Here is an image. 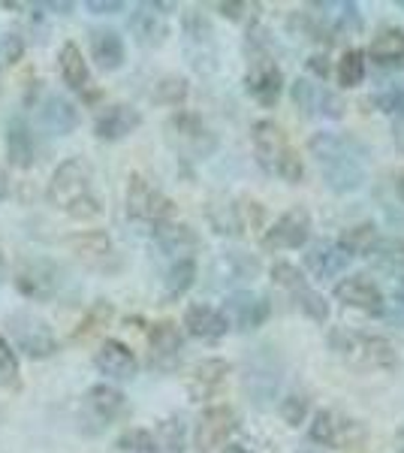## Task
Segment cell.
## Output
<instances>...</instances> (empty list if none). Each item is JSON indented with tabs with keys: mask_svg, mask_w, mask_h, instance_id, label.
Here are the masks:
<instances>
[{
	"mask_svg": "<svg viewBox=\"0 0 404 453\" xmlns=\"http://www.w3.org/2000/svg\"><path fill=\"white\" fill-rule=\"evenodd\" d=\"M308 151L317 160L323 181L335 194H354L365 185V160L362 149L350 136H338L320 130L308 140Z\"/></svg>",
	"mask_w": 404,
	"mask_h": 453,
	"instance_id": "cell-1",
	"label": "cell"
},
{
	"mask_svg": "<svg viewBox=\"0 0 404 453\" xmlns=\"http://www.w3.org/2000/svg\"><path fill=\"white\" fill-rule=\"evenodd\" d=\"M94 185V170L85 157H67L49 181V203L57 211L70 215L72 221H94L103 215L100 196L91 191Z\"/></svg>",
	"mask_w": 404,
	"mask_h": 453,
	"instance_id": "cell-2",
	"label": "cell"
},
{
	"mask_svg": "<svg viewBox=\"0 0 404 453\" xmlns=\"http://www.w3.org/2000/svg\"><path fill=\"white\" fill-rule=\"evenodd\" d=\"M329 348L344 366L359 372H384L399 366V350L384 335H369L347 326L329 330Z\"/></svg>",
	"mask_w": 404,
	"mask_h": 453,
	"instance_id": "cell-3",
	"label": "cell"
},
{
	"mask_svg": "<svg viewBox=\"0 0 404 453\" xmlns=\"http://www.w3.org/2000/svg\"><path fill=\"white\" fill-rule=\"evenodd\" d=\"M166 136L187 160H205L217 151L215 130H211L196 112H185V109H179V112L166 121Z\"/></svg>",
	"mask_w": 404,
	"mask_h": 453,
	"instance_id": "cell-4",
	"label": "cell"
},
{
	"mask_svg": "<svg viewBox=\"0 0 404 453\" xmlns=\"http://www.w3.org/2000/svg\"><path fill=\"white\" fill-rule=\"evenodd\" d=\"M127 218L151 226L175 221V203L164 191H157L145 175L133 173L127 181Z\"/></svg>",
	"mask_w": 404,
	"mask_h": 453,
	"instance_id": "cell-5",
	"label": "cell"
},
{
	"mask_svg": "<svg viewBox=\"0 0 404 453\" xmlns=\"http://www.w3.org/2000/svg\"><path fill=\"white\" fill-rule=\"evenodd\" d=\"M6 330H10L12 342L19 350H25V357L31 360H46V357L57 354V335L51 333V326L36 314L16 311L6 318Z\"/></svg>",
	"mask_w": 404,
	"mask_h": 453,
	"instance_id": "cell-6",
	"label": "cell"
},
{
	"mask_svg": "<svg viewBox=\"0 0 404 453\" xmlns=\"http://www.w3.org/2000/svg\"><path fill=\"white\" fill-rule=\"evenodd\" d=\"M127 411V396L112 384H94L82 399L85 433H103Z\"/></svg>",
	"mask_w": 404,
	"mask_h": 453,
	"instance_id": "cell-7",
	"label": "cell"
},
{
	"mask_svg": "<svg viewBox=\"0 0 404 453\" xmlns=\"http://www.w3.org/2000/svg\"><path fill=\"white\" fill-rule=\"evenodd\" d=\"M16 288L21 296L36 299V303L51 299L61 288V269L49 257H25L16 266Z\"/></svg>",
	"mask_w": 404,
	"mask_h": 453,
	"instance_id": "cell-8",
	"label": "cell"
},
{
	"mask_svg": "<svg viewBox=\"0 0 404 453\" xmlns=\"http://www.w3.org/2000/svg\"><path fill=\"white\" fill-rule=\"evenodd\" d=\"M308 438L320 448H356L362 441V426L356 420L344 418L338 411H317L311 418V426H308Z\"/></svg>",
	"mask_w": 404,
	"mask_h": 453,
	"instance_id": "cell-9",
	"label": "cell"
},
{
	"mask_svg": "<svg viewBox=\"0 0 404 453\" xmlns=\"http://www.w3.org/2000/svg\"><path fill=\"white\" fill-rule=\"evenodd\" d=\"M278 387H281V363L275 360L271 348H260V354L254 360H248L245 369V390L256 405L266 408L271 399L278 396Z\"/></svg>",
	"mask_w": 404,
	"mask_h": 453,
	"instance_id": "cell-10",
	"label": "cell"
},
{
	"mask_svg": "<svg viewBox=\"0 0 404 453\" xmlns=\"http://www.w3.org/2000/svg\"><path fill=\"white\" fill-rule=\"evenodd\" d=\"M67 248L79 263H85L88 269H97V273H115L118 269V254L109 239L106 230H85L67 239Z\"/></svg>",
	"mask_w": 404,
	"mask_h": 453,
	"instance_id": "cell-11",
	"label": "cell"
},
{
	"mask_svg": "<svg viewBox=\"0 0 404 453\" xmlns=\"http://www.w3.org/2000/svg\"><path fill=\"white\" fill-rule=\"evenodd\" d=\"M311 236V215L305 209H286L275 224L263 233V248L266 251H293L302 248Z\"/></svg>",
	"mask_w": 404,
	"mask_h": 453,
	"instance_id": "cell-12",
	"label": "cell"
},
{
	"mask_svg": "<svg viewBox=\"0 0 404 453\" xmlns=\"http://www.w3.org/2000/svg\"><path fill=\"white\" fill-rule=\"evenodd\" d=\"M236 429V411L230 405H209L196 420L194 453H215Z\"/></svg>",
	"mask_w": 404,
	"mask_h": 453,
	"instance_id": "cell-13",
	"label": "cell"
},
{
	"mask_svg": "<svg viewBox=\"0 0 404 453\" xmlns=\"http://www.w3.org/2000/svg\"><path fill=\"white\" fill-rule=\"evenodd\" d=\"M335 299L344 305V309H356L365 314H386V296L384 290L374 284L369 275H347L335 284Z\"/></svg>",
	"mask_w": 404,
	"mask_h": 453,
	"instance_id": "cell-14",
	"label": "cell"
},
{
	"mask_svg": "<svg viewBox=\"0 0 404 453\" xmlns=\"http://www.w3.org/2000/svg\"><path fill=\"white\" fill-rule=\"evenodd\" d=\"M251 142H254L256 164H260L269 175H278V166H281L284 157L293 151V142L286 140L284 127H278V124L269 121V119H263V121L254 124Z\"/></svg>",
	"mask_w": 404,
	"mask_h": 453,
	"instance_id": "cell-15",
	"label": "cell"
},
{
	"mask_svg": "<svg viewBox=\"0 0 404 453\" xmlns=\"http://www.w3.org/2000/svg\"><path fill=\"white\" fill-rule=\"evenodd\" d=\"M224 314L230 326H236L241 333H254L271 318V303L263 294H254V290H236L226 299Z\"/></svg>",
	"mask_w": 404,
	"mask_h": 453,
	"instance_id": "cell-16",
	"label": "cell"
},
{
	"mask_svg": "<svg viewBox=\"0 0 404 453\" xmlns=\"http://www.w3.org/2000/svg\"><path fill=\"white\" fill-rule=\"evenodd\" d=\"M175 10V4H139V10L130 16V31H133L136 42L145 49H157L166 42L169 36V21L166 12Z\"/></svg>",
	"mask_w": 404,
	"mask_h": 453,
	"instance_id": "cell-17",
	"label": "cell"
},
{
	"mask_svg": "<svg viewBox=\"0 0 404 453\" xmlns=\"http://www.w3.org/2000/svg\"><path fill=\"white\" fill-rule=\"evenodd\" d=\"M149 360L160 372L175 369L181 360V333L172 320H157L149 326Z\"/></svg>",
	"mask_w": 404,
	"mask_h": 453,
	"instance_id": "cell-18",
	"label": "cell"
},
{
	"mask_svg": "<svg viewBox=\"0 0 404 453\" xmlns=\"http://www.w3.org/2000/svg\"><path fill=\"white\" fill-rule=\"evenodd\" d=\"M139 124H142L139 109H133L130 104H112L94 119V136L103 142H118L133 134Z\"/></svg>",
	"mask_w": 404,
	"mask_h": 453,
	"instance_id": "cell-19",
	"label": "cell"
},
{
	"mask_svg": "<svg viewBox=\"0 0 404 453\" xmlns=\"http://www.w3.org/2000/svg\"><path fill=\"white\" fill-rule=\"evenodd\" d=\"M226 378H230V363L220 360V357H211V360L196 363L194 372L187 378V393L194 402H209L215 399L220 390H224Z\"/></svg>",
	"mask_w": 404,
	"mask_h": 453,
	"instance_id": "cell-20",
	"label": "cell"
},
{
	"mask_svg": "<svg viewBox=\"0 0 404 453\" xmlns=\"http://www.w3.org/2000/svg\"><path fill=\"white\" fill-rule=\"evenodd\" d=\"M94 366H97L106 378H112V381H130V378L139 372V360L124 342L106 339L97 348V354H94Z\"/></svg>",
	"mask_w": 404,
	"mask_h": 453,
	"instance_id": "cell-21",
	"label": "cell"
},
{
	"mask_svg": "<svg viewBox=\"0 0 404 453\" xmlns=\"http://www.w3.org/2000/svg\"><path fill=\"white\" fill-rule=\"evenodd\" d=\"M185 330L194 335V339L220 342L230 333V320H226V314L215 309V305L194 303V305H187V311H185Z\"/></svg>",
	"mask_w": 404,
	"mask_h": 453,
	"instance_id": "cell-22",
	"label": "cell"
},
{
	"mask_svg": "<svg viewBox=\"0 0 404 453\" xmlns=\"http://www.w3.org/2000/svg\"><path fill=\"white\" fill-rule=\"evenodd\" d=\"M317 10H320V27L326 31L329 40L350 36L362 27L359 6L354 0H326V4H317Z\"/></svg>",
	"mask_w": 404,
	"mask_h": 453,
	"instance_id": "cell-23",
	"label": "cell"
},
{
	"mask_svg": "<svg viewBox=\"0 0 404 453\" xmlns=\"http://www.w3.org/2000/svg\"><path fill=\"white\" fill-rule=\"evenodd\" d=\"M36 119H40L42 130H49V134L55 136H67L72 130L79 127V109L70 104L67 97H61V94H49V97H42L40 109H36Z\"/></svg>",
	"mask_w": 404,
	"mask_h": 453,
	"instance_id": "cell-24",
	"label": "cell"
},
{
	"mask_svg": "<svg viewBox=\"0 0 404 453\" xmlns=\"http://www.w3.org/2000/svg\"><path fill=\"white\" fill-rule=\"evenodd\" d=\"M154 245L164 254H169V257L185 260L200 248V236H196L194 226H187L181 221H166V224L154 226Z\"/></svg>",
	"mask_w": 404,
	"mask_h": 453,
	"instance_id": "cell-25",
	"label": "cell"
},
{
	"mask_svg": "<svg viewBox=\"0 0 404 453\" xmlns=\"http://www.w3.org/2000/svg\"><path fill=\"white\" fill-rule=\"evenodd\" d=\"M57 67H61V79L67 82L72 91L85 94V100H97L100 94L91 91V73H88V61L82 49L76 42H64L61 55H57Z\"/></svg>",
	"mask_w": 404,
	"mask_h": 453,
	"instance_id": "cell-26",
	"label": "cell"
},
{
	"mask_svg": "<svg viewBox=\"0 0 404 453\" xmlns=\"http://www.w3.org/2000/svg\"><path fill=\"white\" fill-rule=\"evenodd\" d=\"M350 260L354 257L338 242H320V245L308 248V254H305V266L314 279H335V275H341L344 269L350 266Z\"/></svg>",
	"mask_w": 404,
	"mask_h": 453,
	"instance_id": "cell-27",
	"label": "cell"
},
{
	"mask_svg": "<svg viewBox=\"0 0 404 453\" xmlns=\"http://www.w3.org/2000/svg\"><path fill=\"white\" fill-rule=\"evenodd\" d=\"M260 260L251 257L245 251H224L215 260V279L220 284H239V281H251L260 275Z\"/></svg>",
	"mask_w": 404,
	"mask_h": 453,
	"instance_id": "cell-28",
	"label": "cell"
},
{
	"mask_svg": "<svg viewBox=\"0 0 404 453\" xmlns=\"http://www.w3.org/2000/svg\"><path fill=\"white\" fill-rule=\"evenodd\" d=\"M369 58L377 67L404 70V31L401 27H386L371 40Z\"/></svg>",
	"mask_w": 404,
	"mask_h": 453,
	"instance_id": "cell-29",
	"label": "cell"
},
{
	"mask_svg": "<svg viewBox=\"0 0 404 453\" xmlns=\"http://www.w3.org/2000/svg\"><path fill=\"white\" fill-rule=\"evenodd\" d=\"M91 55L97 61L100 70L112 73V70H121L124 67V58H127V49H124V40L118 31H94L91 34Z\"/></svg>",
	"mask_w": 404,
	"mask_h": 453,
	"instance_id": "cell-30",
	"label": "cell"
},
{
	"mask_svg": "<svg viewBox=\"0 0 404 453\" xmlns=\"http://www.w3.org/2000/svg\"><path fill=\"white\" fill-rule=\"evenodd\" d=\"M36 145H34V134L21 119H12L10 127H6V157H10L12 166L19 170H27L34 164Z\"/></svg>",
	"mask_w": 404,
	"mask_h": 453,
	"instance_id": "cell-31",
	"label": "cell"
},
{
	"mask_svg": "<svg viewBox=\"0 0 404 453\" xmlns=\"http://www.w3.org/2000/svg\"><path fill=\"white\" fill-rule=\"evenodd\" d=\"M205 215H209L211 230L220 233V236H241V233H245V226H241L239 203L226 200V196H220V200H211L209 209H205Z\"/></svg>",
	"mask_w": 404,
	"mask_h": 453,
	"instance_id": "cell-32",
	"label": "cell"
},
{
	"mask_svg": "<svg viewBox=\"0 0 404 453\" xmlns=\"http://www.w3.org/2000/svg\"><path fill=\"white\" fill-rule=\"evenodd\" d=\"M194 281H196V260L194 257L175 260L172 266H169L166 279H164V299L166 303L181 299L190 288H194Z\"/></svg>",
	"mask_w": 404,
	"mask_h": 453,
	"instance_id": "cell-33",
	"label": "cell"
},
{
	"mask_svg": "<svg viewBox=\"0 0 404 453\" xmlns=\"http://www.w3.org/2000/svg\"><path fill=\"white\" fill-rule=\"evenodd\" d=\"M154 441H157V453H185L187 448V426L181 418H166L154 429Z\"/></svg>",
	"mask_w": 404,
	"mask_h": 453,
	"instance_id": "cell-34",
	"label": "cell"
},
{
	"mask_svg": "<svg viewBox=\"0 0 404 453\" xmlns=\"http://www.w3.org/2000/svg\"><path fill=\"white\" fill-rule=\"evenodd\" d=\"M377 239H380L377 226L365 221V224L347 226V230H344V236L338 239V245H341L350 257H362V254H371V248L377 245Z\"/></svg>",
	"mask_w": 404,
	"mask_h": 453,
	"instance_id": "cell-35",
	"label": "cell"
},
{
	"mask_svg": "<svg viewBox=\"0 0 404 453\" xmlns=\"http://www.w3.org/2000/svg\"><path fill=\"white\" fill-rule=\"evenodd\" d=\"M369 257H374L380 269L404 279V239H377V245L371 248Z\"/></svg>",
	"mask_w": 404,
	"mask_h": 453,
	"instance_id": "cell-36",
	"label": "cell"
},
{
	"mask_svg": "<svg viewBox=\"0 0 404 453\" xmlns=\"http://www.w3.org/2000/svg\"><path fill=\"white\" fill-rule=\"evenodd\" d=\"M190 94V85L185 76H164L157 79V85H154V104L160 106H181L187 100Z\"/></svg>",
	"mask_w": 404,
	"mask_h": 453,
	"instance_id": "cell-37",
	"label": "cell"
},
{
	"mask_svg": "<svg viewBox=\"0 0 404 453\" xmlns=\"http://www.w3.org/2000/svg\"><path fill=\"white\" fill-rule=\"evenodd\" d=\"M365 70H369L365 52L350 49V52H344V58L338 61V82H341V88H359L365 82Z\"/></svg>",
	"mask_w": 404,
	"mask_h": 453,
	"instance_id": "cell-38",
	"label": "cell"
},
{
	"mask_svg": "<svg viewBox=\"0 0 404 453\" xmlns=\"http://www.w3.org/2000/svg\"><path fill=\"white\" fill-rule=\"evenodd\" d=\"M377 112L393 115V119H404V82H389L371 97Z\"/></svg>",
	"mask_w": 404,
	"mask_h": 453,
	"instance_id": "cell-39",
	"label": "cell"
},
{
	"mask_svg": "<svg viewBox=\"0 0 404 453\" xmlns=\"http://www.w3.org/2000/svg\"><path fill=\"white\" fill-rule=\"evenodd\" d=\"M293 299H296V305L302 309L308 318L317 320V324H323V320H329V303L323 299V294H317V290L308 284V288L296 290V294H290Z\"/></svg>",
	"mask_w": 404,
	"mask_h": 453,
	"instance_id": "cell-40",
	"label": "cell"
},
{
	"mask_svg": "<svg viewBox=\"0 0 404 453\" xmlns=\"http://www.w3.org/2000/svg\"><path fill=\"white\" fill-rule=\"evenodd\" d=\"M271 281L278 284V288H284V290H290V294H296V290H302L308 288V279L302 273H299L293 263H286V260H278V263H271Z\"/></svg>",
	"mask_w": 404,
	"mask_h": 453,
	"instance_id": "cell-41",
	"label": "cell"
},
{
	"mask_svg": "<svg viewBox=\"0 0 404 453\" xmlns=\"http://www.w3.org/2000/svg\"><path fill=\"white\" fill-rule=\"evenodd\" d=\"M109 318H112V305H109V303H97V305H94V309L82 318V324H79V330L72 333V339L82 342V339H88V335L100 333L103 326L109 324Z\"/></svg>",
	"mask_w": 404,
	"mask_h": 453,
	"instance_id": "cell-42",
	"label": "cell"
},
{
	"mask_svg": "<svg viewBox=\"0 0 404 453\" xmlns=\"http://www.w3.org/2000/svg\"><path fill=\"white\" fill-rule=\"evenodd\" d=\"M118 450L124 453H157V441H154L151 429H127L118 438Z\"/></svg>",
	"mask_w": 404,
	"mask_h": 453,
	"instance_id": "cell-43",
	"label": "cell"
},
{
	"mask_svg": "<svg viewBox=\"0 0 404 453\" xmlns=\"http://www.w3.org/2000/svg\"><path fill=\"white\" fill-rule=\"evenodd\" d=\"M308 411H311V405H308V396H302V393H290V396L281 402V418L290 429L302 426L308 420Z\"/></svg>",
	"mask_w": 404,
	"mask_h": 453,
	"instance_id": "cell-44",
	"label": "cell"
},
{
	"mask_svg": "<svg viewBox=\"0 0 404 453\" xmlns=\"http://www.w3.org/2000/svg\"><path fill=\"white\" fill-rule=\"evenodd\" d=\"M317 97H320V85H311L308 79H299L293 85V100H296V106L305 115H317Z\"/></svg>",
	"mask_w": 404,
	"mask_h": 453,
	"instance_id": "cell-45",
	"label": "cell"
},
{
	"mask_svg": "<svg viewBox=\"0 0 404 453\" xmlns=\"http://www.w3.org/2000/svg\"><path fill=\"white\" fill-rule=\"evenodd\" d=\"M25 55V40L19 34H0V67H10Z\"/></svg>",
	"mask_w": 404,
	"mask_h": 453,
	"instance_id": "cell-46",
	"label": "cell"
},
{
	"mask_svg": "<svg viewBox=\"0 0 404 453\" xmlns=\"http://www.w3.org/2000/svg\"><path fill=\"white\" fill-rule=\"evenodd\" d=\"M0 378H4L6 384L19 381V357H16V350H12V345L4 339V335H0Z\"/></svg>",
	"mask_w": 404,
	"mask_h": 453,
	"instance_id": "cell-47",
	"label": "cell"
},
{
	"mask_svg": "<svg viewBox=\"0 0 404 453\" xmlns=\"http://www.w3.org/2000/svg\"><path fill=\"white\" fill-rule=\"evenodd\" d=\"M85 10L94 12V16H112V12L124 10V0H88Z\"/></svg>",
	"mask_w": 404,
	"mask_h": 453,
	"instance_id": "cell-48",
	"label": "cell"
},
{
	"mask_svg": "<svg viewBox=\"0 0 404 453\" xmlns=\"http://www.w3.org/2000/svg\"><path fill=\"white\" fill-rule=\"evenodd\" d=\"M256 4H245V0H236V4H217L220 16L230 19V21H241L248 16V10H254Z\"/></svg>",
	"mask_w": 404,
	"mask_h": 453,
	"instance_id": "cell-49",
	"label": "cell"
},
{
	"mask_svg": "<svg viewBox=\"0 0 404 453\" xmlns=\"http://www.w3.org/2000/svg\"><path fill=\"white\" fill-rule=\"evenodd\" d=\"M329 70H332V67H329V58L326 55H311V58H308V73H314L320 82L329 76Z\"/></svg>",
	"mask_w": 404,
	"mask_h": 453,
	"instance_id": "cell-50",
	"label": "cell"
},
{
	"mask_svg": "<svg viewBox=\"0 0 404 453\" xmlns=\"http://www.w3.org/2000/svg\"><path fill=\"white\" fill-rule=\"evenodd\" d=\"M393 142L404 155V119H395V124H393Z\"/></svg>",
	"mask_w": 404,
	"mask_h": 453,
	"instance_id": "cell-51",
	"label": "cell"
},
{
	"mask_svg": "<svg viewBox=\"0 0 404 453\" xmlns=\"http://www.w3.org/2000/svg\"><path fill=\"white\" fill-rule=\"evenodd\" d=\"M393 305L401 311V318H404V279L399 281V288H395V294H393Z\"/></svg>",
	"mask_w": 404,
	"mask_h": 453,
	"instance_id": "cell-52",
	"label": "cell"
},
{
	"mask_svg": "<svg viewBox=\"0 0 404 453\" xmlns=\"http://www.w3.org/2000/svg\"><path fill=\"white\" fill-rule=\"evenodd\" d=\"M6 196H10V175L0 166V200H6Z\"/></svg>",
	"mask_w": 404,
	"mask_h": 453,
	"instance_id": "cell-53",
	"label": "cell"
},
{
	"mask_svg": "<svg viewBox=\"0 0 404 453\" xmlns=\"http://www.w3.org/2000/svg\"><path fill=\"white\" fill-rule=\"evenodd\" d=\"M40 10H55V12H72V4H55V0H51V4H42Z\"/></svg>",
	"mask_w": 404,
	"mask_h": 453,
	"instance_id": "cell-54",
	"label": "cell"
},
{
	"mask_svg": "<svg viewBox=\"0 0 404 453\" xmlns=\"http://www.w3.org/2000/svg\"><path fill=\"white\" fill-rule=\"evenodd\" d=\"M395 194H399L401 200H404V170H401L399 175H395Z\"/></svg>",
	"mask_w": 404,
	"mask_h": 453,
	"instance_id": "cell-55",
	"label": "cell"
},
{
	"mask_svg": "<svg viewBox=\"0 0 404 453\" xmlns=\"http://www.w3.org/2000/svg\"><path fill=\"white\" fill-rule=\"evenodd\" d=\"M224 453H248V450H245V448H239V444H226Z\"/></svg>",
	"mask_w": 404,
	"mask_h": 453,
	"instance_id": "cell-56",
	"label": "cell"
},
{
	"mask_svg": "<svg viewBox=\"0 0 404 453\" xmlns=\"http://www.w3.org/2000/svg\"><path fill=\"white\" fill-rule=\"evenodd\" d=\"M0 281H4V251H0Z\"/></svg>",
	"mask_w": 404,
	"mask_h": 453,
	"instance_id": "cell-57",
	"label": "cell"
},
{
	"mask_svg": "<svg viewBox=\"0 0 404 453\" xmlns=\"http://www.w3.org/2000/svg\"><path fill=\"white\" fill-rule=\"evenodd\" d=\"M399 453H404V429H401V448H399Z\"/></svg>",
	"mask_w": 404,
	"mask_h": 453,
	"instance_id": "cell-58",
	"label": "cell"
},
{
	"mask_svg": "<svg viewBox=\"0 0 404 453\" xmlns=\"http://www.w3.org/2000/svg\"><path fill=\"white\" fill-rule=\"evenodd\" d=\"M299 453H317V450H311V448H305V450H299Z\"/></svg>",
	"mask_w": 404,
	"mask_h": 453,
	"instance_id": "cell-59",
	"label": "cell"
}]
</instances>
